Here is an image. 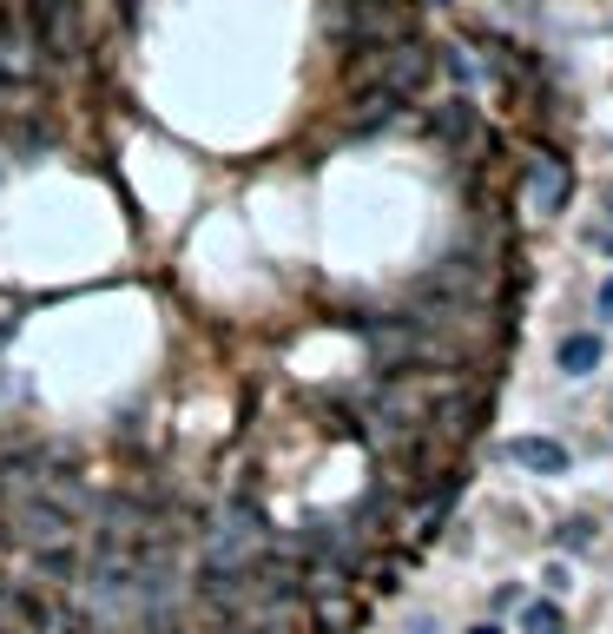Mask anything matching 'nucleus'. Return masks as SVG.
Here are the masks:
<instances>
[{
    "instance_id": "5",
    "label": "nucleus",
    "mask_w": 613,
    "mask_h": 634,
    "mask_svg": "<svg viewBox=\"0 0 613 634\" xmlns=\"http://www.w3.org/2000/svg\"><path fill=\"white\" fill-rule=\"evenodd\" d=\"M469 126H475L469 100H443V106H435V132H443V139H462Z\"/></svg>"
},
{
    "instance_id": "7",
    "label": "nucleus",
    "mask_w": 613,
    "mask_h": 634,
    "mask_svg": "<svg viewBox=\"0 0 613 634\" xmlns=\"http://www.w3.org/2000/svg\"><path fill=\"white\" fill-rule=\"evenodd\" d=\"M600 317H613V278L600 284Z\"/></svg>"
},
{
    "instance_id": "8",
    "label": "nucleus",
    "mask_w": 613,
    "mask_h": 634,
    "mask_svg": "<svg viewBox=\"0 0 613 634\" xmlns=\"http://www.w3.org/2000/svg\"><path fill=\"white\" fill-rule=\"evenodd\" d=\"M469 634H501V627H495V621H482V627H469Z\"/></svg>"
},
{
    "instance_id": "6",
    "label": "nucleus",
    "mask_w": 613,
    "mask_h": 634,
    "mask_svg": "<svg viewBox=\"0 0 613 634\" xmlns=\"http://www.w3.org/2000/svg\"><path fill=\"white\" fill-rule=\"evenodd\" d=\"M548 627H561V608L554 601H535L528 608V634H548Z\"/></svg>"
},
{
    "instance_id": "1",
    "label": "nucleus",
    "mask_w": 613,
    "mask_h": 634,
    "mask_svg": "<svg viewBox=\"0 0 613 634\" xmlns=\"http://www.w3.org/2000/svg\"><path fill=\"white\" fill-rule=\"evenodd\" d=\"M40 66V40L27 27V14L14 8H0V87H21V79H34Z\"/></svg>"
},
{
    "instance_id": "4",
    "label": "nucleus",
    "mask_w": 613,
    "mask_h": 634,
    "mask_svg": "<svg viewBox=\"0 0 613 634\" xmlns=\"http://www.w3.org/2000/svg\"><path fill=\"white\" fill-rule=\"evenodd\" d=\"M600 357H606L600 331H574V338L561 344V370H567V377H587V370H600Z\"/></svg>"
},
{
    "instance_id": "2",
    "label": "nucleus",
    "mask_w": 613,
    "mask_h": 634,
    "mask_svg": "<svg viewBox=\"0 0 613 634\" xmlns=\"http://www.w3.org/2000/svg\"><path fill=\"white\" fill-rule=\"evenodd\" d=\"M528 199H535V212H561L567 199H574V179H567V166H561V158H535V166H528Z\"/></svg>"
},
{
    "instance_id": "9",
    "label": "nucleus",
    "mask_w": 613,
    "mask_h": 634,
    "mask_svg": "<svg viewBox=\"0 0 613 634\" xmlns=\"http://www.w3.org/2000/svg\"><path fill=\"white\" fill-rule=\"evenodd\" d=\"M548 634H561V627H548Z\"/></svg>"
},
{
    "instance_id": "3",
    "label": "nucleus",
    "mask_w": 613,
    "mask_h": 634,
    "mask_svg": "<svg viewBox=\"0 0 613 634\" xmlns=\"http://www.w3.org/2000/svg\"><path fill=\"white\" fill-rule=\"evenodd\" d=\"M508 462L535 469V476H561V469H567V449H561L554 436H514V443H508Z\"/></svg>"
}]
</instances>
